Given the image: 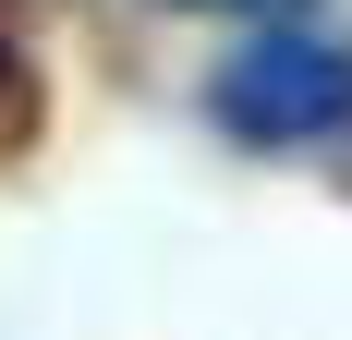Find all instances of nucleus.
I'll return each mask as SVG.
<instances>
[{
    "label": "nucleus",
    "instance_id": "f257e3e1",
    "mask_svg": "<svg viewBox=\"0 0 352 340\" xmlns=\"http://www.w3.org/2000/svg\"><path fill=\"white\" fill-rule=\"evenodd\" d=\"M207 109H219V134H243V146H304L328 122H352V61L316 49V36H255L243 61L219 73Z\"/></svg>",
    "mask_w": 352,
    "mask_h": 340
},
{
    "label": "nucleus",
    "instance_id": "f03ea898",
    "mask_svg": "<svg viewBox=\"0 0 352 340\" xmlns=\"http://www.w3.org/2000/svg\"><path fill=\"white\" fill-rule=\"evenodd\" d=\"M182 12H255L267 25V12H304V0H182Z\"/></svg>",
    "mask_w": 352,
    "mask_h": 340
},
{
    "label": "nucleus",
    "instance_id": "7ed1b4c3",
    "mask_svg": "<svg viewBox=\"0 0 352 340\" xmlns=\"http://www.w3.org/2000/svg\"><path fill=\"white\" fill-rule=\"evenodd\" d=\"M0 73H12V49H0Z\"/></svg>",
    "mask_w": 352,
    "mask_h": 340
}]
</instances>
